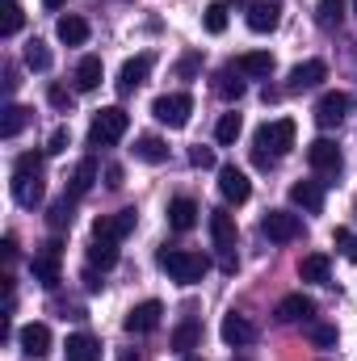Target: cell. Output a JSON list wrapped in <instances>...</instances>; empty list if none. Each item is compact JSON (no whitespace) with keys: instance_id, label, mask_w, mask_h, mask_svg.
<instances>
[{"instance_id":"52a82bcc","label":"cell","mask_w":357,"mask_h":361,"mask_svg":"<svg viewBox=\"0 0 357 361\" xmlns=\"http://www.w3.org/2000/svg\"><path fill=\"white\" fill-rule=\"evenodd\" d=\"M261 231H265V240H273V244H290V240L303 235V219L290 214V210H269L265 219H261Z\"/></svg>"},{"instance_id":"8fae6325","label":"cell","mask_w":357,"mask_h":361,"mask_svg":"<svg viewBox=\"0 0 357 361\" xmlns=\"http://www.w3.org/2000/svg\"><path fill=\"white\" fill-rule=\"evenodd\" d=\"M219 193L227 197V202H248L253 197V180H248V173L244 169H236V164H223L219 169Z\"/></svg>"},{"instance_id":"d590c367","label":"cell","mask_w":357,"mask_h":361,"mask_svg":"<svg viewBox=\"0 0 357 361\" xmlns=\"http://www.w3.org/2000/svg\"><path fill=\"white\" fill-rule=\"evenodd\" d=\"M202 25H206L210 34H223V30H227V4H223V0L206 4V13H202Z\"/></svg>"},{"instance_id":"277c9868","label":"cell","mask_w":357,"mask_h":361,"mask_svg":"<svg viewBox=\"0 0 357 361\" xmlns=\"http://www.w3.org/2000/svg\"><path fill=\"white\" fill-rule=\"evenodd\" d=\"M210 240H214V248H219V261H223V269L231 273L236 269V240H240V231H236V214L231 210H210Z\"/></svg>"},{"instance_id":"9a60e30c","label":"cell","mask_w":357,"mask_h":361,"mask_svg":"<svg viewBox=\"0 0 357 361\" xmlns=\"http://www.w3.org/2000/svg\"><path fill=\"white\" fill-rule=\"evenodd\" d=\"M13 197L17 206L34 210L42 197H47V185H42V173H13Z\"/></svg>"},{"instance_id":"484cf974","label":"cell","mask_w":357,"mask_h":361,"mask_svg":"<svg viewBox=\"0 0 357 361\" xmlns=\"http://www.w3.org/2000/svg\"><path fill=\"white\" fill-rule=\"evenodd\" d=\"M89 265L92 269H114L118 265V240H101V235H92V244H89Z\"/></svg>"},{"instance_id":"e575fe53","label":"cell","mask_w":357,"mask_h":361,"mask_svg":"<svg viewBox=\"0 0 357 361\" xmlns=\"http://www.w3.org/2000/svg\"><path fill=\"white\" fill-rule=\"evenodd\" d=\"M236 76H240V72H236ZM236 76H231V72H219V76H214V92H219L223 101H240V97H244V80H236Z\"/></svg>"},{"instance_id":"f907efd6","label":"cell","mask_w":357,"mask_h":361,"mask_svg":"<svg viewBox=\"0 0 357 361\" xmlns=\"http://www.w3.org/2000/svg\"><path fill=\"white\" fill-rule=\"evenodd\" d=\"M122 361H139V353H122Z\"/></svg>"},{"instance_id":"ba28073f","label":"cell","mask_w":357,"mask_h":361,"mask_svg":"<svg viewBox=\"0 0 357 361\" xmlns=\"http://www.w3.org/2000/svg\"><path fill=\"white\" fill-rule=\"evenodd\" d=\"M30 273H34V281L42 290H55L59 286V240H47L42 244V252L30 261Z\"/></svg>"},{"instance_id":"9c48e42d","label":"cell","mask_w":357,"mask_h":361,"mask_svg":"<svg viewBox=\"0 0 357 361\" xmlns=\"http://www.w3.org/2000/svg\"><path fill=\"white\" fill-rule=\"evenodd\" d=\"M307 160H311V169L320 173V177H337L341 173V147L332 143V139H315L311 147H307Z\"/></svg>"},{"instance_id":"4316f807","label":"cell","mask_w":357,"mask_h":361,"mask_svg":"<svg viewBox=\"0 0 357 361\" xmlns=\"http://www.w3.org/2000/svg\"><path fill=\"white\" fill-rule=\"evenodd\" d=\"M101 76H105L101 59H97V55H85V59L76 63V92H92V89H101Z\"/></svg>"},{"instance_id":"f35d334b","label":"cell","mask_w":357,"mask_h":361,"mask_svg":"<svg viewBox=\"0 0 357 361\" xmlns=\"http://www.w3.org/2000/svg\"><path fill=\"white\" fill-rule=\"evenodd\" d=\"M332 244H337V248L345 252V261H353V265H357V235H353V231L337 227V231H332Z\"/></svg>"},{"instance_id":"e0dca14e","label":"cell","mask_w":357,"mask_h":361,"mask_svg":"<svg viewBox=\"0 0 357 361\" xmlns=\"http://www.w3.org/2000/svg\"><path fill=\"white\" fill-rule=\"evenodd\" d=\"M17 345H21L25 357H47L51 353V328L47 324H25L17 332Z\"/></svg>"},{"instance_id":"7c38bea8","label":"cell","mask_w":357,"mask_h":361,"mask_svg":"<svg viewBox=\"0 0 357 361\" xmlns=\"http://www.w3.org/2000/svg\"><path fill=\"white\" fill-rule=\"evenodd\" d=\"M152 68H156V55H152V51H143V55L126 59V63H122V72H118V89H122V92H135L139 85H147Z\"/></svg>"},{"instance_id":"30bf717a","label":"cell","mask_w":357,"mask_h":361,"mask_svg":"<svg viewBox=\"0 0 357 361\" xmlns=\"http://www.w3.org/2000/svg\"><path fill=\"white\" fill-rule=\"evenodd\" d=\"M135 223H139V214H135V210L101 214V219H92V235H101V240H126V235L135 231Z\"/></svg>"},{"instance_id":"cb8c5ba5","label":"cell","mask_w":357,"mask_h":361,"mask_svg":"<svg viewBox=\"0 0 357 361\" xmlns=\"http://www.w3.org/2000/svg\"><path fill=\"white\" fill-rule=\"evenodd\" d=\"M55 34H59V42H68V47H85V42H89V21L76 17V13H68V17H59Z\"/></svg>"},{"instance_id":"1f68e13d","label":"cell","mask_w":357,"mask_h":361,"mask_svg":"<svg viewBox=\"0 0 357 361\" xmlns=\"http://www.w3.org/2000/svg\"><path fill=\"white\" fill-rule=\"evenodd\" d=\"M198 341H202V328H198V319H185L177 332H173V349L189 357V349H198Z\"/></svg>"},{"instance_id":"c3c4849f","label":"cell","mask_w":357,"mask_h":361,"mask_svg":"<svg viewBox=\"0 0 357 361\" xmlns=\"http://www.w3.org/2000/svg\"><path fill=\"white\" fill-rule=\"evenodd\" d=\"M0 248H4V261H17V240H13V235H4Z\"/></svg>"},{"instance_id":"7402d4cb","label":"cell","mask_w":357,"mask_h":361,"mask_svg":"<svg viewBox=\"0 0 357 361\" xmlns=\"http://www.w3.org/2000/svg\"><path fill=\"white\" fill-rule=\"evenodd\" d=\"M63 353H68V361H101V341L89 332H76V336H68Z\"/></svg>"},{"instance_id":"f1b7e54d","label":"cell","mask_w":357,"mask_h":361,"mask_svg":"<svg viewBox=\"0 0 357 361\" xmlns=\"http://www.w3.org/2000/svg\"><path fill=\"white\" fill-rule=\"evenodd\" d=\"M92 180H97V160H80L68 177V197H85L92 189Z\"/></svg>"},{"instance_id":"6da1fadb","label":"cell","mask_w":357,"mask_h":361,"mask_svg":"<svg viewBox=\"0 0 357 361\" xmlns=\"http://www.w3.org/2000/svg\"><path fill=\"white\" fill-rule=\"evenodd\" d=\"M294 147V122L290 118H277V122H265L261 130H257V147H253V160L269 169L277 156H286Z\"/></svg>"},{"instance_id":"44dd1931","label":"cell","mask_w":357,"mask_h":361,"mask_svg":"<svg viewBox=\"0 0 357 361\" xmlns=\"http://www.w3.org/2000/svg\"><path fill=\"white\" fill-rule=\"evenodd\" d=\"M236 72L248 76V80H265L269 72H273V55L269 51H248V55L236 59Z\"/></svg>"},{"instance_id":"7a4b0ae2","label":"cell","mask_w":357,"mask_h":361,"mask_svg":"<svg viewBox=\"0 0 357 361\" xmlns=\"http://www.w3.org/2000/svg\"><path fill=\"white\" fill-rule=\"evenodd\" d=\"M160 269L169 273L173 281L181 286H193V281H202L206 273H210V261L202 257V252H185V248H160Z\"/></svg>"},{"instance_id":"f5cc1de1","label":"cell","mask_w":357,"mask_h":361,"mask_svg":"<svg viewBox=\"0 0 357 361\" xmlns=\"http://www.w3.org/2000/svg\"><path fill=\"white\" fill-rule=\"evenodd\" d=\"M181 361H202V357H181Z\"/></svg>"},{"instance_id":"816d5d0a","label":"cell","mask_w":357,"mask_h":361,"mask_svg":"<svg viewBox=\"0 0 357 361\" xmlns=\"http://www.w3.org/2000/svg\"><path fill=\"white\" fill-rule=\"evenodd\" d=\"M231 4H248V8H253V4H257V0H231Z\"/></svg>"},{"instance_id":"4dcf8cb0","label":"cell","mask_w":357,"mask_h":361,"mask_svg":"<svg viewBox=\"0 0 357 361\" xmlns=\"http://www.w3.org/2000/svg\"><path fill=\"white\" fill-rule=\"evenodd\" d=\"M21 25H25L21 4H17V0H4V4H0V38H13Z\"/></svg>"},{"instance_id":"ac0fdd59","label":"cell","mask_w":357,"mask_h":361,"mask_svg":"<svg viewBox=\"0 0 357 361\" xmlns=\"http://www.w3.org/2000/svg\"><path fill=\"white\" fill-rule=\"evenodd\" d=\"M282 25V4L277 0H257L253 8H248V30L253 34H269V30H277Z\"/></svg>"},{"instance_id":"5bb4252c","label":"cell","mask_w":357,"mask_h":361,"mask_svg":"<svg viewBox=\"0 0 357 361\" xmlns=\"http://www.w3.org/2000/svg\"><path fill=\"white\" fill-rule=\"evenodd\" d=\"M160 315H164V307L156 302V298H147V302H139V307H131L126 311V332H135V336H143V332H156L160 328Z\"/></svg>"},{"instance_id":"7dc6e473","label":"cell","mask_w":357,"mask_h":361,"mask_svg":"<svg viewBox=\"0 0 357 361\" xmlns=\"http://www.w3.org/2000/svg\"><path fill=\"white\" fill-rule=\"evenodd\" d=\"M105 185H109V189H122V185H126V180H122V169H118V164H109V169H105Z\"/></svg>"},{"instance_id":"3957f363","label":"cell","mask_w":357,"mask_h":361,"mask_svg":"<svg viewBox=\"0 0 357 361\" xmlns=\"http://www.w3.org/2000/svg\"><path fill=\"white\" fill-rule=\"evenodd\" d=\"M131 130V114L122 105H105L92 114V126H89V143L92 147H114L122 135Z\"/></svg>"},{"instance_id":"ab89813d","label":"cell","mask_w":357,"mask_h":361,"mask_svg":"<svg viewBox=\"0 0 357 361\" xmlns=\"http://www.w3.org/2000/svg\"><path fill=\"white\" fill-rule=\"evenodd\" d=\"M68 143H72V130H68V126H55V130H51V139H47V156L68 152Z\"/></svg>"},{"instance_id":"60d3db41","label":"cell","mask_w":357,"mask_h":361,"mask_svg":"<svg viewBox=\"0 0 357 361\" xmlns=\"http://www.w3.org/2000/svg\"><path fill=\"white\" fill-rule=\"evenodd\" d=\"M47 97H51V105H55V109H63V114H68V109L76 105V97L63 89V85H51V89H47Z\"/></svg>"},{"instance_id":"2e32d148","label":"cell","mask_w":357,"mask_h":361,"mask_svg":"<svg viewBox=\"0 0 357 361\" xmlns=\"http://www.w3.org/2000/svg\"><path fill=\"white\" fill-rule=\"evenodd\" d=\"M219 336H223L231 349H244V345H253V341H257V328H253L244 315H236V311H231V315H223V324H219Z\"/></svg>"},{"instance_id":"5b68a950","label":"cell","mask_w":357,"mask_h":361,"mask_svg":"<svg viewBox=\"0 0 357 361\" xmlns=\"http://www.w3.org/2000/svg\"><path fill=\"white\" fill-rule=\"evenodd\" d=\"M152 114H156V122H164L169 130H181V126L189 122V114H193V97H189V92H164V97L152 101Z\"/></svg>"},{"instance_id":"681fc988","label":"cell","mask_w":357,"mask_h":361,"mask_svg":"<svg viewBox=\"0 0 357 361\" xmlns=\"http://www.w3.org/2000/svg\"><path fill=\"white\" fill-rule=\"evenodd\" d=\"M42 4H47V8H63L68 0H42Z\"/></svg>"},{"instance_id":"4fadbf2b","label":"cell","mask_w":357,"mask_h":361,"mask_svg":"<svg viewBox=\"0 0 357 361\" xmlns=\"http://www.w3.org/2000/svg\"><path fill=\"white\" fill-rule=\"evenodd\" d=\"M320 80H328V63H324V59H307V63L290 68V76H286V92H307V89H315Z\"/></svg>"},{"instance_id":"74e56055","label":"cell","mask_w":357,"mask_h":361,"mask_svg":"<svg viewBox=\"0 0 357 361\" xmlns=\"http://www.w3.org/2000/svg\"><path fill=\"white\" fill-rule=\"evenodd\" d=\"M72 206H76V197H68V193H63V197L51 206V227H55V231L72 227Z\"/></svg>"},{"instance_id":"ffe728a7","label":"cell","mask_w":357,"mask_h":361,"mask_svg":"<svg viewBox=\"0 0 357 361\" xmlns=\"http://www.w3.org/2000/svg\"><path fill=\"white\" fill-rule=\"evenodd\" d=\"M290 202L303 206L307 214H320L324 210V185L320 180H298V185H290Z\"/></svg>"},{"instance_id":"bcb514c9","label":"cell","mask_w":357,"mask_h":361,"mask_svg":"<svg viewBox=\"0 0 357 361\" xmlns=\"http://www.w3.org/2000/svg\"><path fill=\"white\" fill-rule=\"evenodd\" d=\"M80 281H85V290H89V294H97V290L105 286V281H101V273L92 269V265H89V269H85V277H80Z\"/></svg>"},{"instance_id":"836d02e7","label":"cell","mask_w":357,"mask_h":361,"mask_svg":"<svg viewBox=\"0 0 357 361\" xmlns=\"http://www.w3.org/2000/svg\"><path fill=\"white\" fill-rule=\"evenodd\" d=\"M315 17H320L324 30L341 25V21H345V0H320V4H315Z\"/></svg>"},{"instance_id":"d6a6232c","label":"cell","mask_w":357,"mask_h":361,"mask_svg":"<svg viewBox=\"0 0 357 361\" xmlns=\"http://www.w3.org/2000/svg\"><path fill=\"white\" fill-rule=\"evenodd\" d=\"M25 68H30V72H51V51H47L42 38H34V42L25 47Z\"/></svg>"},{"instance_id":"b9f144b4","label":"cell","mask_w":357,"mask_h":361,"mask_svg":"<svg viewBox=\"0 0 357 361\" xmlns=\"http://www.w3.org/2000/svg\"><path fill=\"white\" fill-rule=\"evenodd\" d=\"M13 173H42V152H25V156H17Z\"/></svg>"},{"instance_id":"8992f818","label":"cell","mask_w":357,"mask_h":361,"mask_svg":"<svg viewBox=\"0 0 357 361\" xmlns=\"http://www.w3.org/2000/svg\"><path fill=\"white\" fill-rule=\"evenodd\" d=\"M349 114H353V97H349V92H324V97L315 101V122H320L324 130L341 126Z\"/></svg>"},{"instance_id":"ee69618b","label":"cell","mask_w":357,"mask_h":361,"mask_svg":"<svg viewBox=\"0 0 357 361\" xmlns=\"http://www.w3.org/2000/svg\"><path fill=\"white\" fill-rule=\"evenodd\" d=\"M311 341H315L320 349H332V345H337V328H328V324H315V328H311Z\"/></svg>"},{"instance_id":"f546056e","label":"cell","mask_w":357,"mask_h":361,"mask_svg":"<svg viewBox=\"0 0 357 361\" xmlns=\"http://www.w3.org/2000/svg\"><path fill=\"white\" fill-rule=\"evenodd\" d=\"M328 273H332V265H328L324 252H311V257H303V265H298V277H303V281H315V286H328Z\"/></svg>"},{"instance_id":"f6af8a7d","label":"cell","mask_w":357,"mask_h":361,"mask_svg":"<svg viewBox=\"0 0 357 361\" xmlns=\"http://www.w3.org/2000/svg\"><path fill=\"white\" fill-rule=\"evenodd\" d=\"M198 63H202L198 55H185V59H181V63H177V76H185V80H189V76L198 72Z\"/></svg>"},{"instance_id":"8d00e7d4","label":"cell","mask_w":357,"mask_h":361,"mask_svg":"<svg viewBox=\"0 0 357 361\" xmlns=\"http://www.w3.org/2000/svg\"><path fill=\"white\" fill-rule=\"evenodd\" d=\"M240 130H244L240 114H223V118H219V126H214V139H219V143H236V139H240Z\"/></svg>"},{"instance_id":"603a6c76","label":"cell","mask_w":357,"mask_h":361,"mask_svg":"<svg viewBox=\"0 0 357 361\" xmlns=\"http://www.w3.org/2000/svg\"><path fill=\"white\" fill-rule=\"evenodd\" d=\"M198 214H202V210H198L193 197H177V202L169 206V227H173V231H193V227H198Z\"/></svg>"},{"instance_id":"d6986e66","label":"cell","mask_w":357,"mask_h":361,"mask_svg":"<svg viewBox=\"0 0 357 361\" xmlns=\"http://www.w3.org/2000/svg\"><path fill=\"white\" fill-rule=\"evenodd\" d=\"M273 315H277V324H298V319H311L315 315V302L307 294H286Z\"/></svg>"},{"instance_id":"db71d44e","label":"cell","mask_w":357,"mask_h":361,"mask_svg":"<svg viewBox=\"0 0 357 361\" xmlns=\"http://www.w3.org/2000/svg\"><path fill=\"white\" fill-rule=\"evenodd\" d=\"M236 361H248V357H236Z\"/></svg>"},{"instance_id":"7bdbcfd3","label":"cell","mask_w":357,"mask_h":361,"mask_svg":"<svg viewBox=\"0 0 357 361\" xmlns=\"http://www.w3.org/2000/svg\"><path fill=\"white\" fill-rule=\"evenodd\" d=\"M189 164H193V169H214V152L198 143V147H189Z\"/></svg>"},{"instance_id":"d4e9b609","label":"cell","mask_w":357,"mask_h":361,"mask_svg":"<svg viewBox=\"0 0 357 361\" xmlns=\"http://www.w3.org/2000/svg\"><path fill=\"white\" fill-rule=\"evenodd\" d=\"M0 114H4L0 118V139H17L30 126V118H34V109H25V105H4Z\"/></svg>"},{"instance_id":"83f0119b","label":"cell","mask_w":357,"mask_h":361,"mask_svg":"<svg viewBox=\"0 0 357 361\" xmlns=\"http://www.w3.org/2000/svg\"><path fill=\"white\" fill-rule=\"evenodd\" d=\"M135 156H139L143 164H164V160H169V143L156 139V135H139V139H135Z\"/></svg>"}]
</instances>
